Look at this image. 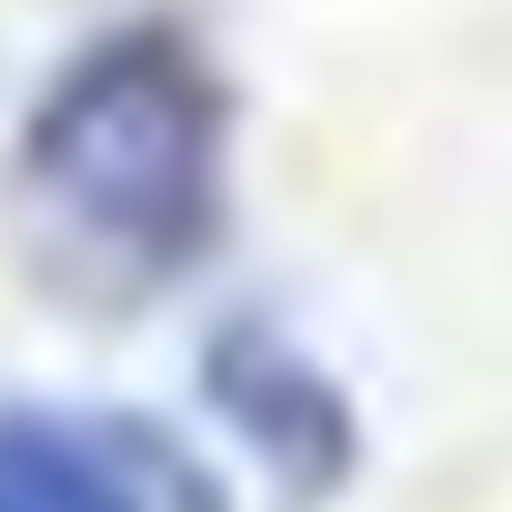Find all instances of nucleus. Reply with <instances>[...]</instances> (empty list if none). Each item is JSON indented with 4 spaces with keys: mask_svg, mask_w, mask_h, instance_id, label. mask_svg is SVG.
Listing matches in <instances>:
<instances>
[{
    "mask_svg": "<svg viewBox=\"0 0 512 512\" xmlns=\"http://www.w3.org/2000/svg\"><path fill=\"white\" fill-rule=\"evenodd\" d=\"M41 251L101 302H151L191 282L231 211V81L181 21L91 31L11 151Z\"/></svg>",
    "mask_w": 512,
    "mask_h": 512,
    "instance_id": "nucleus-1",
    "label": "nucleus"
},
{
    "mask_svg": "<svg viewBox=\"0 0 512 512\" xmlns=\"http://www.w3.org/2000/svg\"><path fill=\"white\" fill-rule=\"evenodd\" d=\"M201 392L241 432V452L292 492H332L352 472V452H362V422H352L342 382L272 322H221L201 342Z\"/></svg>",
    "mask_w": 512,
    "mask_h": 512,
    "instance_id": "nucleus-2",
    "label": "nucleus"
},
{
    "mask_svg": "<svg viewBox=\"0 0 512 512\" xmlns=\"http://www.w3.org/2000/svg\"><path fill=\"white\" fill-rule=\"evenodd\" d=\"M0 512H151L141 462L71 412H0Z\"/></svg>",
    "mask_w": 512,
    "mask_h": 512,
    "instance_id": "nucleus-3",
    "label": "nucleus"
}]
</instances>
